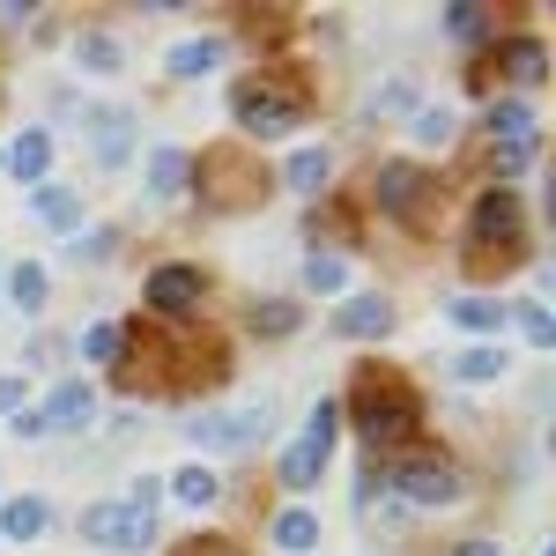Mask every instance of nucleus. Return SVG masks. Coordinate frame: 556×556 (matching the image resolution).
Segmentation results:
<instances>
[{
  "mask_svg": "<svg viewBox=\"0 0 556 556\" xmlns=\"http://www.w3.org/2000/svg\"><path fill=\"white\" fill-rule=\"evenodd\" d=\"M416 386L401 379L393 364H356V379H349V424L364 445H393V438H408L416 430Z\"/></svg>",
  "mask_w": 556,
  "mask_h": 556,
  "instance_id": "nucleus-1",
  "label": "nucleus"
},
{
  "mask_svg": "<svg viewBox=\"0 0 556 556\" xmlns=\"http://www.w3.org/2000/svg\"><path fill=\"white\" fill-rule=\"evenodd\" d=\"M527 253V208L513 186H490L468 208V275H505Z\"/></svg>",
  "mask_w": 556,
  "mask_h": 556,
  "instance_id": "nucleus-2",
  "label": "nucleus"
},
{
  "mask_svg": "<svg viewBox=\"0 0 556 556\" xmlns=\"http://www.w3.org/2000/svg\"><path fill=\"white\" fill-rule=\"evenodd\" d=\"M386 482H393L401 505H424V513H445V505L468 497V475H460V460H453L445 445H401L393 468H386Z\"/></svg>",
  "mask_w": 556,
  "mask_h": 556,
  "instance_id": "nucleus-3",
  "label": "nucleus"
},
{
  "mask_svg": "<svg viewBox=\"0 0 556 556\" xmlns=\"http://www.w3.org/2000/svg\"><path fill=\"white\" fill-rule=\"evenodd\" d=\"M312 112V89L290 83L282 67H267V75H238L230 83V119L245 134H290Z\"/></svg>",
  "mask_w": 556,
  "mask_h": 556,
  "instance_id": "nucleus-4",
  "label": "nucleus"
},
{
  "mask_svg": "<svg viewBox=\"0 0 556 556\" xmlns=\"http://www.w3.org/2000/svg\"><path fill=\"white\" fill-rule=\"evenodd\" d=\"M83 542L89 549H112V556H141L156 549V505H89L83 513Z\"/></svg>",
  "mask_w": 556,
  "mask_h": 556,
  "instance_id": "nucleus-5",
  "label": "nucleus"
},
{
  "mask_svg": "<svg viewBox=\"0 0 556 556\" xmlns=\"http://www.w3.org/2000/svg\"><path fill=\"white\" fill-rule=\"evenodd\" d=\"M193 178H201V193H208L215 208H260V201H267V172H260L245 149H238V156H230V149H208Z\"/></svg>",
  "mask_w": 556,
  "mask_h": 556,
  "instance_id": "nucleus-6",
  "label": "nucleus"
},
{
  "mask_svg": "<svg viewBox=\"0 0 556 556\" xmlns=\"http://www.w3.org/2000/svg\"><path fill=\"white\" fill-rule=\"evenodd\" d=\"M334 430H342V408H334V401H319V408L304 416L298 445L282 453V490H312V482L327 475V460H334Z\"/></svg>",
  "mask_w": 556,
  "mask_h": 556,
  "instance_id": "nucleus-7",
  "label": "nucleus"
},
{
  "mask_svg": "<svg viewBox=\"0 0 556 556\" xmlns=\"http://www.w3.org/2000/svg\"><path fill=\"white\" fill-rule=\"evenodd\" d=\"M379 208L393 215V223L430 230V215H438V178L416 172L408 156H393V164H379Z\"/></svg>",
  "mask_w": 556,
  "mask_h": 556,
  "instance_id": "nucleus-8",
  "label": "nucleus"
},
{
  "mask_svg": "<svg viewBox=\"0 0 556 556\" xmlns=\"http://www.w3.org/2000/svg\"><path fill=\"white\" fill-rule=\"evenodd\" d=\"M267 424H275V408H267V401L215 408V416H201V424H193V445H201V453H253L260 438H267Z\"/></svg>",
  "mask_w": 556,
  "mask_h": 556,
  "instance_id": "nucleus-9",
  "label": "nucleus"
},
{
  "mask_svg": "<svg viewBox=\"0 0 556 556\" xmlns=\"http://www.w3.org/2000/svg\"><path fill=\"white\" fill-rule=\"evenodd\" d=\"M201 298H208V275L186 267V260H164V267L149 275V312H156V319H193Z\"/></svg>",
  "mask_w": 556,
  "mask_h": 556,
  "instance_id": "nucleus-10",
  "label": "nucleus"
},
{
  "mask_svg": "<svg viewBox=\"0 0 556 556\" xmlns=\"http://www.w3.org/2000/svg\"><path fill=\"white\" fill-rule=\"evenodd\" d=\"M482 75H497V83H519V89L549 83V45H542V38H505L497 52H490V67H482Z\"/></svg>",
  "mask_w": 556,
  "mask_h": 556,
  "instance_id": "nucleus-11",
  "label": "nucleus"
},
{
  "mask_svg": "<svg viewBox=\"0 0 556 556\" xmlns=\"http://www.w3.org/2000/svg\"><path fill=\"white\" fill-rule=\"evenodd\" d=\"M334 334H342V342H386V334H393V304L386 298H342Z\"/></svg>",
  "mask_w": 556,
  "mask_h": 556,
  "instance_id": "nucleus-12",
  "label": "nucleus"
},
{
  "mask_svg": "<svg viewBox=\"0 0 556 556\" xmlns=\"http://www.w3.org/2000/svg\"><path fill=\"white\" fill-rule=\"evenodd\" d=\"M38 416H45V430H60V438H67V430H89V416H97V393H89L83 379H60Z\"/></svg>",
  "mask_w": 556,
  "mask_h": 556,
  "instance_id": "nucleus-13",
  "label": "nucleus"
},
{
  "mask_svg": "<svg viewBox=\"0 0 556 556\" xmlns=\"http://www.w3.org/2000/svg\"><path fill=\"white\" fill-rule=\"evenodd\" d=\"M178 193H193V156L186 149H149V201H178Z\"/></svg>",
  "mask_w": 556,
  "mask_h": 556,
  "instance_id": "nucleus-14",
  "label": "nucleus"
},
{
  "mask_svg": "<svg viewBox=\"0 0 556 556\" xmlns=\"http://www.w3.org/2000/svg\"><path fill=\"white\" fill-rule=\"evenodd\" d=\"M490 134H497V149H542V119L519 104V97H505V104H490Z\"/></svg>",
  "mask_w": 556,
  "mask_h": 556,
  "instance_id": "nucleus-15",
  "label": "nucleus"
},
{
  "mask_svg": "<svg viewBox=\"0 0 556 556\" xmlns=\"http://www.w3.org/2000/svg\"><path fill=\"white\" fill-rule=\"evenodd\" d=\"M89 134H97L89 149H97V164H104V172H119V164L134 156V112H97Z\"/></svg>",
  "mask_w": 556,
  "mask_h": 556,
  "instance_id": "nucleus-16",
  "label": "nucleus"
},
{
  "mask_svg": "<svg viewBox=\"0 0 556 556\" xmlns=\"http://www.w3.org/2000/svg\"><path fill=\"white\" fill-rule=\"evenodd\" d=\"M223 52H230L223 38H186V45H172V52H164V75H172V83H193V75L223 67Z\"/></svg>",
  "mask_w": 556,
  "mask_h": 556,
  "instance_id": "nucleus-17",
  "label": "nucleus"
},
{
  "mask_svg": "<svg viewBox=\"0 0 556 556\" xmlns=\"http://www.w3.org/2000/svg\"><path fill=\"white\" fill-rule=\"evenodd\" d=\"M30 215H38L45 230H75V223H83V201H75L67 186H38V201H30Z\"/></svg>",
  "mask_w": 556,
  "mask_h": 556,
  "instance_id": "nucleus-18",
  "label": "nucleus"
},
{
  "mask_svg": "<svg viewBox=\"0 0 556 556\" xmlns=\"http://www.w3.org/2000/svg\"><path fill=\"white\" fill-rule=\"evenodd\" d=\"M45 497H8V513H0V534H8V542H38L45 534Z\"/></svg>",
  "mask_w": 556,
  "mask_h": 556,
  "instance_id": "nucleus-19",
  "label": "nucleus"
},
{
  "mask_svg": "<svg viewBox=\"0 0 556 556\" xmlns=\"http://www.w3.org/2000/svg\"><path fill=\"white\" fill-rule=\"evenodd\" d=\"M327 178H334V156H327V149H298L290 172H282V186H290V193H319Z\"/></svg>",
  "mask_w": 556,
  "mask_h": 556,
  "instance_id": "nucleus-20",
  "label": "nucleus"
},
{
  "mask_svg": "<svg viewBox=\"0 0 556 556\" xmlns=\"http://www.w3.org/2000/svg\"><path fill=\"white\" fill-rule=\"evenodd\" d=\"M312 542H319V519L304 513V505H282V513H275V549L304 556V549H312Z\"/></svg>",
  "mask_w": 556,
  "mask_h": 556,
  "instance_id": "nucleus-21",
  "label": "nucleus"
},
{
  "mask_svg": "<svg viewBox=\"0 0 556 556\" xmlns=\"http://www.w3.org/2000/svg\"><path fill=\"white\" fill-rule=\"evenodd\" d=\"M172 497H178V505H193V513H208L215 497H223V482H215V468H178L172 475Z\"/></svg>",
  "mask_w": 556,
  "mask_h": 556,
  "instance_id": "nucleus-22",
  "label": "nucleus"
},
{
  "mask_svg": "<svg viewBox=\"0 0 556 556\" xmlns=\"http://www.w3.org/2000/svg\"><path fill=\"white\" fill-rule=\"evenodd\" d=\"M304 290L342 298V290H349V260H342V253H312V260H304Z\"/></svg>",
  "mask_w": 556,
  "mask_h": 556,
  "instance_id": "nucleus-23",
  "label": "nucleus"
},
{
  "mask_svg": "<svg viewBox=\"0 0 556 556\" xmlns=\"http://www.w3.org/2000/svg\"><path fill=\"white\" fill-rule=\"evenodd\" d=\"M445 30H453V45H490V8H482V0L445 8Z\"/></svg>",
  "mask_w": 556,
  "mask_h": 556,
  "instance_id": "nucleus-24",
  "label": "nucleus"
},
{
  "mask_svg": "<svg viewBox=\"0 0 556 556\" xmlns=\"http://www.w3.org/2000/svg\"><path fill=\"white\" fill-rule=\"evenodd\" d=\"M445 319H453L460 334H490V327L505 319V304H497V298H453V312H445Z\"/></svg>",
  "mask_w": 556,
  "mask_h": 556,
  "instance_id": "nucleus-25",
  "label": "nucleus"
},
{
  "mask_svg": "<svg viewBox=\"0 0 556 556\" xmlns=\"http://www.w3.org/2000/svg\"><path fill=\"white\" fill-rule=\"evenodd\" d=\"M83 349H89V364H104V371H119V356H127V327H112V319H97L83 334Z\"/></svg>",
  "mask_w": 556,
  "mask_h": 556,
  "instance_id": "nucleus-26",
  "label": "nucleus"
},
{
  "mask_svg": "<svg viewBox=\"0 0 556 556\" xmlns=\"http://www.w3.org/2000/svg\"><path fill=\"white\" fill-rule=\"evenodd\" d=\"M45 164H52V134H23V141H15V156H8V172L30 178V186L45 178Z\"/></svg>",
  "mask_w": 556,
  "mask_h": 556,
  "instance_id": "nucleus-27",
  "label": "nucleus"
},
{
  "mask_svg": "<svg viewBox=\"0 0 556 556\" xmlns=\"http://www.w3.org/2000/svg\"><path fill=\"white\" fill-rule=\"evenodd\" d=\"M45 290H52V282H45L38 260H23V267L8 275V298H15V312H45Z\"/></svg>",
  "mask_w": 556,
  "mask_h": 556,
  "instance_id": "nucleus-28",
  "label": "nucleus"
},
{
  "mask_svg": "<svg viewBox=\"0 0 556 556\" xmlns=\"http://www.w3.org/2000/svg\"><path fill=\"white\" fill-rule=\"evenodd\" d=\"M298 304H282V298H260L253 304V334H267V342H275V334H298Z\"/></svg>",
  "mask_w": 556,
  "mask_h": 556,
  "instance_id": "nucleus-29",
  "label": "nucleus"
},
{
  "mask_svg": "<svg viewBox=\"0 0 556 556\" xmlns=\"http://www.w3.org/2000/svg\"><path fill=\"white\" fill-rule=\"evenodd\" d=\"M83 67H89V75H119V67H127V45L104 38V30H89V38H83Z\"/></svg>",
  "mask_w": 556,
  "mask_h": 556,
  "instance_id": "nucleus-30",
  "label": "nucleus"
},
{
  "mask_svg": "<svg viewBox=\"0 0 556 556\" xmlns=\"http://www.w3.org/2000/svg\"><path fill=\"white\" fill-rule=\"evenodd\" d=\"M497 371H505V356H497V349H468V356L453 364V379H460V386H490Z\"/></svg>",
  "mask_w": 556,
  "mask_h": 556,
  "instance_id": "nucleus-31",
  "label": "nucleus"
},
{
  "mask_svg": "<svg viewBox=\"0 0 556 556\" xmlns=\"http://www.w3.org/2000/svg\"><path fill=\"white\" fill-rule=\"evenodd\" d=\"M505 312L519 319V334H527L534 349H549V334H556V327H549V304H505Z\"/></svg>",
  "mask_w": 556,
  "mask_h": 556,
  "instance_id": "nucleus-32",
  "label": "nucleus"
},
{
  "mask_svg": "<svg viewBox=\"0 0 556 556\" xmlns=\"http://www.w3.org/2000/svg\"><path fill=\"white\" fill-rule=\"evenodd\" d=\"M75 260H83V267H97V260H119V230H83V238H75Z\"/></svg>",
  "mask_w": 556,
  "mask_h": 556,
  "instance_id": "nucleus-33",
  "label": "nucleus"
},
{
  "mask_svg": "<svg viewBox=\"0 0 556 556\" xmlns=\"http://www.w3.org/2000/svg\"><path fill=\"white\" fill-rule=\"evenodd\" d=\"M416 141H424V149H445V141H453V112H424V119H416Z\"/></svg>",
  "mask_w": 556,
  "mask_h": 556,
  "instance_id": "nucleus-34",
  "label": "nucleus"
},
{
  "mask_svg": "<svg viewBox=\"0 0 556 556\" xmlns=\"http://www.w3.org/2000/svg\"><path fill=\"white\" fill-rule=\"evenodd\" d=\"M282 30H290V15H282V8H253V38L260 45H275Z\"/></svg>",
  "mask_w": 556,
  "mask_h": 556,
  "instance_id": "nucleus-35",
  "label": "nucleus"
},
{
  "mask_svg": "<svg viewBox=\"0 0 556 556\" xmlns=\"http://www.w3.org/2000/svg\"><path fill=\"white\" fill-rule=\"evenodd\" d=\"M408 104H416V75H408V83H393L379 97V119H393V112H408Z\"/></svg>",
  "mask_w": 556,
  "mask_h": 556,
  "instance_id": "nucleus-36",
  "label": "nucleus"
},
{
  "mask_svg": "<svg viewBox=\"0 0 556 556\" xmlns=\"http://www.w3.org/2000/svg\"><path fill=\"white\" fill-rule=\"evenodd\" d=\"M172 556H230V542H215V534H201V542H178Z\"/></svg>",
  "mask_w": 556,
  "mask_h": 556,
  "instance_id": "nucleus-37",
  "label": "nucleus"
},
{
  "mask_svg": "<svg viewBox=\"0 0 556 556\" xmlns=\"http://www.w3.org/2000/svg\"><path fill=\"white\" fill-rule=\"evenodd\" d=\"M8 424H15V438H45V416H38V408H15Z\"/></svg>",
  "mask_w": 556,
  "mask_h": 556,
  "instance_id": "nucleus-38",
  "label": "nucleus"
},
{
  "mask_svg": "<svg viewBox=\"0 0 556 556\" xmlns=\"http://www.w3.org/2000/svg\"><path fill=\"white\" fill-rule=\"evenodd\" d=\"M15 408H23V379H8V371H0V416H15Z\"/></svg>",
  "mask_w": 556,
  "mask_h": 556,
  "instance_id": "nucleus-39",
  "label": "nucleus"
},
{
  "mask_svg": "<svg viewBox=\"0 0 556 556\" xmlns=\"http://www.w3.org/2000/svg\"><path fill=\"white\" fill-rule=\"evenodd\" d=\"M453 556H505V549H497V542H460Z\"/></svg>",
  "mask_w": 556,
  "mask_h": 556,
  "instance_id": "nucleus-40",
  "label": "nucleus"
},
{
  "mask_svg": "<svg viewBox=\"0 0 556 556\" xmlns=\"http://www.w3.org/2000/svg\"><path fill=\"white\" fill-rule=\"evenodd\" d=\"M230 556H245V549H230Z\"/></svg>",
  "mask_w": 556,
  "mask_h": 556,
  "instance_id": "nucleus-41",
  "label": "nucleus"
},
{
  "mask_svg": "<svg viewBox=\"0 0 556 556\" xmlns=\"http://www.w3.org/2000/svg\"><path fill=\"white\" fill-rule=\"evenodd\" d=\"M0 164H8V156H0Z\"/></svg>",
  "mask_w": 556,
  "mask_h": 556,
  "instance_id": "nucleus-42",
  "label": "nucleus"
}]
</instances>
